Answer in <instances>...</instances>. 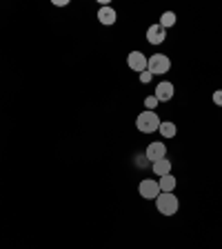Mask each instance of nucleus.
Returning <instances> with one entry per match:
<instances>
[{
  "instance_id": "obj_10",
  "label": "nucleus",
  "mask_w": 222,
  "mask_h": 249,
  "mask_svg": "<svg viewBox=\"0 0 222 249\" xmlns=\"http://www.w3.org/2000/svg\"><path fill=\"white\" fill-rule=\"evenodd\" d=\"M151 169H154V174L158 178H162V176H167V174H171V160H167V158H162V160H155Z\"/></svg>"
},
{
  "instance_id": "obj_7",
  "label": "nucleus",
  "mask_w": 222,
  "mask_h": 249,
  "mask_svg": "<svg viewBox=\"0 0 222 249\" xmlns=\"http://www.w3.org/2000/svg\"><path fill=\"white\" fill-rule=\"evenodd\" d=\"M127 65H129V69L142 73V71H147V56L142 52H131L127 56Z\"/></svg>"
},
{
  "instance_id": "obj_6",
  "label": "nucleus",
  "mask_w": 222,
  "mask_h": 249,
  "mask_svg": "<svg viewBox=\"0 0 222 249\" xmlns=\"http://www.w3.org/2000/svg\"><path fill=\"white\" fill-rule=\"evenodd\" d=\"M165 38H167V29L160 22H155V25H151L147 29V42H151V45H162Z\"/></svg>"
},
{
  "instance_id": "obj_16",
  "label": "nucleus",
  "mask_w": 222,
  "mask_h": 249,
  "mask_svg": "<svg viewBox=\"0 0 222 249\" xmlns=\"http://www.w3.org/2000/svg\"><path fill=\"white\" fill-rule=\"evenodd\" d=\"M213 103H216L218 107H222V89H218V91L213 93Z\"/></svg>"
},
{
  "instance_id": "obj_12",
  "label": "nucleus",
  "mask_w": 222,
  "mask_h": 249,
  "mask_svg": "<svg viewBox=\"0 0 222 249\" xmlns=\"http://www.w3.org/2000/svg\"><path fill=\"white\" fill-rule=\"evenodd\" d=\"M162 134V138H173V136L178 134V127L171 120H162L160 123V129H158Z\"/></svg>"
},
{
  "instance_id": "obj_2",
  "label": "nucleus",
  "mask_w": 222,
  "mask_h": 249,
  "mask_svg": "<svg viewBox=\"0 0 222 249\" xmlns=\"http://www.w3.org/2000/svg\"><path fill=\"white\" fill-rule=\"evenodd\" d=\"M178 207H180V202H178V198L173 196V194L160 192V196L155 198V209H158L162 216H173V213L178 212Z\"/></svg>"
},
{
  "instance_id": "obj_13",
  "label": "nucleus",
  "mask_w": 222,
  "mask_h": 249,
  "mask_svg": "<svg viewBox=\"0 0 222 249\" xmlns=\"http://www.w3.org/2000/svg\"><path fill=\"white\" fill-rule=\"evenodd\" d=\"M160 25L165 27V29L167 27H173L176 25V14H173V11H165V14L160 16Z\"/></svg>"
},
{
  "instance_id": "obj_9",
  "label": "nucleus",
  "mask_w": 222,
  "mask_h": 249,
  "mask_svg": "<svg viewBox=\"0 0 222 249\" xmlns=\"http://www.w3.org/2000/svg\"><path fill=\"white\" fill-rule=\"evenodd\" d=\"M155 98H158V103H167V100L173 98V85L171 83H160L158 87H155V93H154Z\"/></svg>"
},
{
  "instance_id": "obj_15",
  "label": "nucleus",
  "mask_w": 222,
  "mask_h": 249,
  "mask_svg": "<svg viewBox=\"0 0 222 249\" xmlns=\"http://www.w3.org/2000/svg\"><path fill=\"white\" fill-rule=\"evenodd\" d=\"M151 78H154V73H151V71H142V73H140V83H142V85H149Z\"/></svg>"
},
{
  "instance_id": "obj_1",
  "label": "nucleus",
  "mask_w": 222,
  "mask_h": 249,
  "mask_svg": "<svg viewBox=\"0 0 222 249\" xmlns=\"http://www.w3.org/2000/svg\"><path fill=\"white\" fill-rule=\"evenodd\" d=\"M160 123L162 120L158 118V114L155 111H142V114H138V118H136V127H138V131H142V134H154V131L160 129Z\"/></svg>"
},
{
  "instance_id": "obj_8",
  "label": "nucleus",
  "mask_w": 222,
  "mask_h": 249,
  "mask_svg": "<svg viewBox=\"0 0 222 249\" xmlns=\"http://www.w3.org/2000/svg\"><path fill=\"white\" fill-rule=\"evenodd\" d=\"M98 20H100V25H116V20H118V14H116V9L114 7H109V5H104V7H100L98 9Z\"/></svg>"
},
{
  "instance_id": "obj_5",
  "label": "nucleus",
  "mask_w": 222,
  "mask_h": 249,
  "mask_svg": "<svg viewBox=\"0 0 222 249\" xmlns=\"http://www.w3.org/2000/svg\"><path fill=\"white\" fill-rule=\"evenodd\" d=\"M145 158H147V160H151V162L167 158V145H165V140H155V142H149V145H147V151H145Z\"/></svg>"
},
{
  "instance_id": "obj_11",
  "label": "nucleus",
  "mask_w": 222,
  "mask_h": 249,
  "mask_svg": "<svg viewBox=\"0 0 222 249\" xmlns=\"http://www.w3.org/2000/svg\"><path fill=\"white\" fill-rule=\"evenodd\" d=\"M158 185H160V192H165V194H173V189H176V185H178V180L171 174H167V176H162L160 180H158Z\"/></svg>"
},
{
  "instance_id": "obj_14",
  "label": "nucleus",
  "mask_w": 222,
  "mask_h": 249,
  "mask_svg": "<svg viewBox=\"0 0 222 249\" xmlns=\"http://www.w3.org/2000/svg\"><path fill=\"white\" fill-rule=\"evenodd\" d=\"M145 107H147V111H154V109L158 107V98H155V96H147V98H145Z\"/></svg>"
},
{
  "instance_id": "obj_3",
  "label": "nucleus",
  "mask_w": 222,
  "mask_h": 249,
  "mask_svg": "<svg viewBox=\"0 0 222 249\" xmlns=\"http://www.w3.org/2000/svg\"><path fill=\"white\" fill-rule=\"evenodd\" d=\"M169 69H171V60L165 56V53H154V56L147 58V71H151L154 76L167 73Z\"/></svg>"
},
{
  "instance_id": "obj_4",
  "label": "nucleus",
  "mask_w": 222,
  "mask_h": 249,
  "mask_svg": "<svg viewBox=\"0 0 222 249\" xmlns=\"http://www.w3.org/2000/svg\"><path fill=\"white\" fill-rule=\"evenodd\" d=\"M138 192H140V196L147 198V200H155V198L160 196V185H158V180L145 178V180L138 185Z\"/></svg>"
},
{
  "instance_id": "obj_17",
  "label": "nucleus",
  "mask_w": 222,
  "mask_h": 249,
  "mask_svg": "<svg viewBox=\"0 0 222 249\" xmlns=\"http://www.w3.org/2000/svg\"><path fill=\"white\" fill-rule=\"evenodd\" d=\"M53 5H56V7H67L69 0H53Z\"/></svg>"
}]
</instances>
